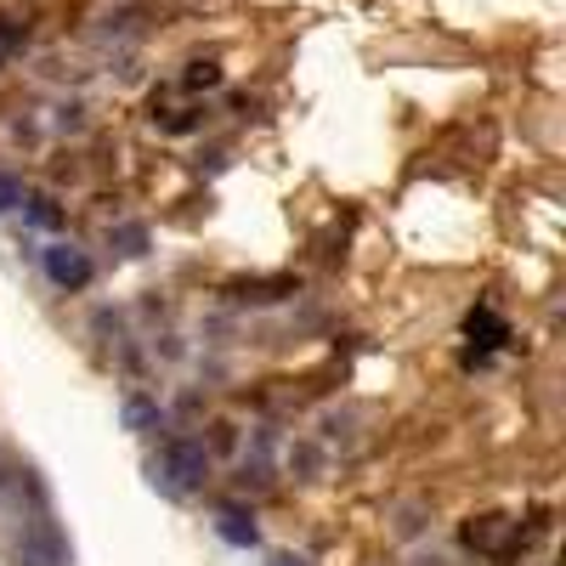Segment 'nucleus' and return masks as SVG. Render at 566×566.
<instances>
[{"mask_svg":"<svg viewBox=\"0 0 566 566\" xmlns=\"http://www.w3.org/2000/svg\"><path fill=\"white\" fill-rule=\"evenodd\" d=\"M199 442H205L210 459H216V453H239V424H232V419H216L210 437H199Z\"/></svg>","mask_w":566,"mask_h":566,"instance_id":"8","label":"nucleus"},{"mask_svg":"<svg viewBox=\"0 0 566 566\" xmlns=\"http://www.w3.org/2000/svg\"><path fill=\"white\" fill-rule=\"evenodd\" d=\"M290 470H295L301 482H312L317 470H323V448H312V442H295V448H290Z\"/></svg>","mask_w":566,"mask_h":566,"instance_id":"9","label":"nucleus"},{"mask_svg":"<svg viewBox=\"0 0 566 566\" xmlns=\"http://www.w3.org/2000/svg\"><path fill=\"white\" fill-rule=\"evenodd\" d=\"M210 453H205V442L199 437H187V431H176V437H165L159 442V488L170 493V499H187V493H199L205 482H210Z\"/></svg>","mask_w":566,"mask_h":566,"instance_id":"1","label":"nucleus"},{"mask_svg":"<svg viewBox=\"0 0 566 566\" xmlns=\"http://www.w3.org/2000/svg\"><path fill=\"white\" fill-rule=\"evenodd\" d=\"M413 566H448L442 555H413Z\"/></svg>","mask_w":566,"mask_h":566,"instance_id":"14","label":"nucleus"},{"mask_svg":"<svg viewBox=\"0 0 566 566\" xmlns=\"http://www.w3.org/2000/svg\"><path fill=\"white\" fill-rule=\"evenodd\" d=\"M119 424H125L130 437H148V431H159V424H165V402L154 391H125L119 397Z\"/></svg>","mask_w":566,"mask_h":566,"instance_id":"5","label":"nucleus"},{"mask_svg":"<svg viewBox=\"0 0 566 566\" xmlns=\"http://www.w3.org/2000/svg\"><path fill=\"white\" fill-rule=\"evenodd\" d=\"M210 85H221L216 63H187V91H210Z\"/></svg>","mask_w":566,"mask_h":566,"instance_id":"11","label":"nucleus"},{"mask_svg":"<svg viewBox=\"0 0 566 566\" xmlns=\"http://www.w3.org/2000/svg\"><path fill=\"white\" fill-rule=\"evenodd\" d=\"M266 566H306V555H295V549H272Z\"/></svg>","mask_w":566,"mask_h":566,"instance_id":"13","label":"nucleus"},{"mask_svg":"<svg viewBox=\"0 0 566 566\" xmlns=\"http://www.w3.org/2000/svg\"><path fill=\"white\" fill-rule=\"evenodd\" d=\"M23 176H12V170H0V216H18V205H23Z\"/></svg>","mask_w":566,"mask_h":566,"instance_id":"10","label":"nucleus"},{"mask_svg":"<svg viewBox=\"0 0 566 566\" xmlns=\"http://www.w3.org/2000/svg\"><path fill=\"white\" fill-rule=\"evenodd\" d=\"M40 277L52 283L57 295H85L91 283H97V261H91V250H80L74 239H52L40 250Z\"/></svg>","mask_w":566,"mask_h":566,"instance_id":"2","label":"nucleus"},{"mask_svg":"<svg viewBox=\"0 0 566 566\" xmlns=\"http://www.w3.org/2000/svg\"><path fill=\"white\" fill-rule=\"evenodd\" d=\"M69 538L57 533L52 515H29L12 533V566H69Z\"/></svg>","mask_w":566,"mask_h":566,"instance_id":"3","label":"nucleus"},{"mask_svg":"<svg viewBox=\"0 0 566 566\" xmlns=\"http://www.w3.org/2000/svg\"><path fill=\"white\" fill-rule=\"evenodd\" d=\"M12 476H18V464H12V453H7V448H0V499L12 493Z\"/></svg>","mask_w":566,"mask_h":566,"instance_id":"12","label":"nucleus"},{"mask_svg":"<svg viewBox=\"0 0 566 566\" xmlns=\"http://www.w3.org/2000/svg\"><path fill=\"white\" fill-rule=\"evenodd\" d=\"M210 527H216V538L227 549H261V522H255V510H244V504H221Z\"/></svg>","mask_w":566,"mask_h":566,"instance_id":"4","label":"nucleus"},{"mask_svg":"<svg viewBox=\"0 0 566 566\" xmlns=\"http://www.w3.org/2000/svg\"><path fill=\"white\" fill-rule=\"evenodd\" d=\"M108 244H114L119 255H130V261H136V255H148V244H154V239H148V227H142V221H119V227H108Z\"/></svg>","mask_w":566,"mask_h":566,"instance_id":"7","label":"nucleus"},{"mask_svg":"<svg viewBox=\"0 0 566 566\" xmlns=\"http://www.w3.org/2000/svg\"><path fill=\"white\" fill-rule=\"evenodd\" d=\"M18 210H23V221L40 227V232H57V227H63V205H57L52 193H23Z\"/></svg>","mask_w":566,"mask_h":566,"instance_id":"6","label":"nucleus"}]
</instances>
